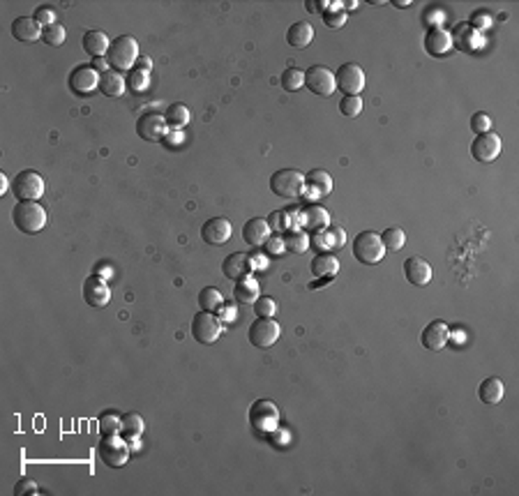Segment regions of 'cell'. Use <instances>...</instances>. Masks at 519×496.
I'll return each instance as SVG.
<instances>
[{
  "mask_svg": "<svg viewBox=\"0 0 519 496\" xmlns=\"http://www.w3.org/2000/svg\"><path fill=\"white\" fill-rule=\"evenodd\" d=\"M164 118H166L168 130H180V127H185L187 122L192 120V113H190V109H187L185 104L176 102V104H171V106L166 109Z\"/></svg>",
  "mask_w": 519,
  "mask_h": 496,
  "instance_id": "cell-33",
  "label": "cell"
},
{
  "mask_svg": "<svg viewBox=\"0 0 519 496\" xmlns=\"http://www.w3.org/2000/svg\"><path fill=\"white\" fill-rule=\"evenodd\" d=\"M10 190L19 201H37L44 194V178L37 171L25 169L16 173L14 180L10 183Z\"/></svg>",
  "mask_w": 519,
  "mask_h": 496,
  "instance_id": "cell-6",
  "label": "cell"
},
{
  "mask_svg": "<svg viewBox=\"0 0 519 496\" xmlns=\"http://www.w3.org/2000/svg\"><path fill=\"white\" fill-rule=\"evenodd\" d=\"M425 49H427V54H432L437 58L448 56L452 51L450 33H448L443 25H432V28L427 30V35H425Z\"/></svg>",
  "mask_w": 519,
  "mask_h": 496,
  "instance_id": "cell-19",
  "label": "cell"
},
{
  "mask_svg": "<svg viewBox=\"0 0 519 496\" xmlns=\"http://www.w3.org/2000/svg\"><path fill=\"white\" fill-rule=\"evenodd\" d=\"M166 132H168L166 118L157 111L144 113L139 120H136V134H139V139H144V141H162L166 137Z\"/></svg>",
  "mask_w": 519,
  "mask_h": 496,
  "instance_id": "cell-12",
  "label": "cell"
},
{
  "mask_svg": "<svg viewBox=\"0 0 519 496\" xmlns=\"http://www.w3.org/2000/svg\"><path fill=\"white\" fill-rule=\"evenodd\" d=\"M81 44H83V49H86V54L93 58H104L109 47H111L107 33H102V30H88V33L83 35Z\"/></svg>",
  "mask_w": 519,
  "mask_h": 496,
  "instance_id": "cell-29",
  "label": "cell"
},
{
  "mask_svg": "<svg viewBox=\"0 0 519 496\" xmlns=\"http://www.w3.org/2000/svg\"><path fill=\"white\" fill-rule=\"evenodd\" d=\"M448 342H450V328H448L445 321H441V319L427 324L423 335H420V344H423L425 349H430V351L445 349Z\"/></svg>",
  "mask_w": 519,
  "mask_h": 496,
  "instance_id": "cell-17",
  "label": "cell"
},
{
  "mask_svg": "<svg viewBox=\"0 0 519 496\" xmlns=\"http://www.w3.org/2000/svg\"><path fill=\"white\" fill-rule=\"evenodd\" d=\"M252 270H254V266H252V256L243 254V252H233V254H229L222 261L224 277H229V280H233V282H238V280H243V277H247Z\"/></svg>",
  "mask_w": 519,
  "mask_h": 496,
  "instance_id": "cell-20",
  "label": "cell"
},
{
  "mask_svg": "<svg viewBox=\"0 0 519 496\" xmlns=\"http://www.w3.org/2000/svg\"><path fill=\"white\" fill-rule=\"evenodd\" d=\"M254 312L258 319H272L277 312V305H275V300L268 298V295H261V298L254 302Z\"/></svg>",
  "mask_w": 519,
  "mask_h": 496,
  "instance_id": "cell-42",
  "label": "cell"
},
{
  "mask_svg": "<svg viewBox=\"0 0 519 496\" xmlns=\"http://www.w3.org/2000/svg\"><path fill=\"white\" fill-rule=\"evenodd\" d=\"M280 86L287 90V93H298L305 86V72L298 67H287L280 76Z\"/></svg>",
  "mask_w": 519,
  "mask_h": 496,
  "instance_id": "cell-34",
  "label": "cell"
},
{
  "mask_svg": "<svg viewBox=\"0 0 519 496\" xmlns=\"http://www.w3.org/2000/svg\"><path fill=\"white\" fill-rule=\"evenodd\" d=\"M83 300L90 307H107L109 300H111V289H109L107 280H102L100 275H90L86 282H83Z\"/></svg>",
  "mask_w": 519,
  "mask_h": 496,
  "instance_id": "cell-14",
  "label": "cell"
},
{
  "mask_svg": "<svg viewBox=\"0 0 519 496\" xmlns=\"http://www.w3.org/2000/svg\"><path fill=\"white\" fill-rule=\"evenodd\" d=\"M65 40H67V33H65L60 23H51L42 28V42L47 44V47H63Z\"/></svg>",
  "mask_w": 519,
  "mask_h": 496,
  "instance_id": "cell-39",
  "label": "cell"
},
{
  "mask_svg": "<svg viewBox=\"0 0 519 496\" xmlns=\"http://www.w3.org/2000/svg\"><path fill=\"white\" fill-rule=\"evenodd\" d=\"M5 190H8V178L5 173H0V194H5Z\"/></svg>",
  "mask_w": 519,
  "mask_h": 496,
  "instance_id": "cell-58",
  "label": "cell"
},
{
  "mask_svg": "<svg viewBox=\"0 0 519 496\" xmlns=\"http://www.w3.org/2000/svg\"><path fill=\"white\" fill-rule=\"evenodd\" d=\"M217 312H219V319H222V324H224V321H233V319H236V307L226 305V302L217 309Z\"/></svg>",
  "mask_w": 519,
  "mask_h": 496,
  "instance_id": "cell-52",
  "label": "cell"
},
{
  "mask_svg": "<svg viewBox=\"0 0 519 496\" xmlns=\"http://www.w3.org/2000/svg\"><path fill=\"white\" fill-rule=\"evenodd\" d=\"M284 247L289 249V252H296V254H302L307 252L309 247V234H305V231H287L284 234Z\"/></svg>",
  "mask_w": 519,
  "mask_h": 496,
  "instance_id": "cell-35",
  "label": "cell"
},
{
  "mask_svg": "<svg viewBox=\"0 0 519 496\" xmlns=\"http://www.w3.org/2000/svg\"><path fill=\"white\" fill-rule=\"evenodd\" d=\"M342 5L346 10H355V8H358V0H353V3H351V0H346V3H342Z\"/></svg>",
  "mask_w": 519,
  "mask_h": 496,
  "instance_id": "cell-60",
  "label": "cell"
},
{
  "mask_svg": "<svg viewBox=\"0 0 519 496\" xmlns=\"http://www.w3.org/2000/svg\"><path fill=\"white\" fill-rule=\"evenodd\" d=\"M501 148H503V141L498 134L494 132H485V134H478V139H473L471 144V157L476 159V162H494V159L501 155Z\"/></svg>",
  "mask_w": 519,
  "mask_h": 496,
  "instance_id": "cell-11",
  "label": "cell"
},
{
  "mask_svg": "<svg viewBox=\"0 0 519 496\" xmlns=\"http://www.w3.org/2000/svg\"><path fill=\"white\" fill-rule=\"evenodd\" d=\"M268 227L275 236H282L287 231H294V222H291L289 210H272L268 217Z\"/></svg>",
  "mask_w": 519,
  "mask_h": 496,
  "instance_id": "cell-36",
  "label": "cell"
},
{
  "mask_svg": "<svg viewBox=\"0 0 519 496\" xmlns=\"http://www.w3.org/2000/svg\"><path fill=\"white\" fill-rule=\"evenodd\" d=\"M323 238L328 243V249H340L346 245V234H344L342 227H333L330 231H323Z\"/></svg>",
  "mask_w": 519,
  "mask_h": 496,
  "instance_id": "cell-44",
  "label": "cell"
},
{
  "mask_svg": "<svg viewBox=\"0 0 519 496\" xmlns=\"http://www.w3.org/2000/svg\"><path fill=\"white\" fill-rule=\"evenodd\" d=\"M270 190L282 199H300L305 192V176L296 169H280L270 176Z\"/></svg>",
  "mask_w": 519,
  "mask_h": 496,
  "instance_id": "cell-5",
  "label": "cell"
},
{
  "mask_svg": "<svg viewBox=\"0 0 519 496\" xmlns=\"http://www.w3.org/2000/svg\"><path fill=\"white\" fill-rule=\"evenodd\" d=\"M280 335H282V328L275 319H258L256 317V321L247 330V339L252 342V346H256V349H268V346H272L277 339H280Z\"/></svg>",
  "mask_w": 519,
  "mask_h": 496,
  "instance_id": "cell-8",
  "label": "cell"
},
{
  "mask_svg": "<svg viewBox=\"0 0 519 496\" xmlns=\"http://www.w3.org/2000/svg\"><path fill=\"white\" fill-rule=\"evenodd\" d=\"M100 72L93 65H79L69 72V88L76 95H90L95 88H100Z\"/></svg>",
  "mask_w": 519,
  "mask_h": 496,
  "instance_id": "cell-13",
  "label": "cell"
},
{
  "mask_svg": "<svg viewBox=\"0 0 519 496\" xmlns=\"http://www.w3.org/2000/svg\"><path fill=\"white\" fill-rule=\"evenodd\" d=\"M305 86L314 95H319V98H330L337 88L335 72H330V69L323 65H311L307 72H305Z\"/></svg>",
  "mask_w": 519,
  "mask_h": 496,
  "instance_id": "cell-10",
  "label": "cell"
},
{
  "mask_svg": "<svg viewBox=\"0 0 519 496\" xmlns=\"http://www.w3.org/2000/svg\"><path fill=\"white\" fill-rule=\"evenodd\" d=\"M199 305H201V309H203V312H212V314H215L217 309L224 305V298H222V293H219L217 289L206 286L203 291L199 293Z\"/></svg>",
  "mask_w": 519,
  "mask_h": 496,
  "instance_id": "cell-37",
  "label": "cell"
},
{
  "mask_svg": "<svg viewBox=\"0 0 519 496\" xmlns=\"http://www.w3.org/2000/svg\"><path fill=\"white\" fill-rule=\"evenodd\" d=\"M404 277L413 286H427L432 282V266L420 256H411L404 261Z\"/></svg>",
  "mask_w": 519,
  "mask_h": 496,
  "instance_id": "cell-21",
  "label": "cell"
},
{
  "mask_svg": "<svg viewBox=\"0 0 519 496\" xmlns=\"http://www.w3.org/2000/svg\"><path fill=\"white\" fill-rule=\"evenodd\" d=\"M425 19H430V21H434V25H437L439 19H443V12H430V14H427Z\"/></svg>",
  "mask_w": 519,
  "mask_h": 496,
  "instance_id": "cell-57",
  "label": "cell"
},
{
  "mask_svg": "<svg viewBox=\"0 0 519 496\" xmlns=\"http://www.w3.org/2000/svg\"><path fill=\"white\" fill-rule=\"evenodd\" d=\"M148 83H151V76H148V72H144V69H132L127 76V86L136 90V93H141V90L148 88Z\"/></svg>",
  "mask_w": 519,
  "mask_h": 496,
  "instance_id": "cell-43",
  "label": "cell"
},
{
  "mask_svg": "<svg viewBox=\"0 0 519 496\" xmlns=\"http://www.w3.org/2000/svg\"><path fill=\"white\" fill-rule=\"evenodd\" d=\"M32 19H35L37 23L42 25H51V23H58L56 21V10L54 8H49V5H42V8H37L35 10V14H32Z\"/></svg>",
  "mask_w": 519,
  "mask_h": 496,
  "instance_id": "cell-48",
  "label": "cell"
},
{
  "mask_svg": "<svg viewBox=\"0 0 519 496\" xmlns=\"http://www.w3.org/2000/svg\"><path fill=\"white\" fill-rule=\"evenodd\" d=\"M95 275H100L102 277V280H107V277H111L113 275V270L111 268H109V266H102L100 270H97V273Z\"/></svg>",
  "mask_w": 519,
  "mask_h": 496,
  "instance_id": "cell-56",
  "label": "cell"
},
{
  "mask_svg": "<svg viewBox=\"0 0 519 496\" xmlns=\"http://www.w3.org/2000/svg\"><path fill=\"white\" fill-rule=\"evenodd\" d=\"M381 243H384V247L390 249V252H399L406 243V234L399 227H388L384 234H381Z\"/></svg>",
  "mask_w": 519,
  "mask_h": 496,
  "instance_id": "cell-38",
  "label": "cell"
},
{
  "mask_svg": "<svg viewBox=\"0 0 519 496\" xmlns=\"http://www.w3.org/2000/svg\"><path fill=\"white\" fill-rule=\"evenodd\" d=\"M471 130L476 132V134H485V132H489L492 130V118L485 111H478V113H473V118H471Z\"/></svg>",
  "mask_w": 519,
  "mask_h": 496,
  "instance_id": "cell-46",
  "label": "cell"
},
{
  "mask_svg": "<svg viewBox=\"0 0 519 496\" xmlns=\"http://www.w3.org/2000/svg\"><path fill=\"white\" fill-rule=\"evenodd\" d=\"M93 67H95L100 74H104L107 69H111V67H109V63H107V58H93Z\"/></svg>",
  "mask_w": 519,
  "mask_h": 496,
  "instance_id": "cell-54",
  "label": "cell"
},
{
  "mask_svg": "<svg viewBox=\"0 0 519 496\" xmlns=\"http://www.w3.org/2000/svg\"><path fill=\"white\" fill-rule=\"evenodd\" d=\"M37 487L35 482H32L30 478H23V480H19L16 485H14V496H25V494H37Z\"/></svg>",
  "mask_w": 519,
  "mask_h": 496,
  "instance_id": "cell-49",
  "label": "cell"
},
{
  "mask_svg": "<svg viewBox=\"0 0 519 496\" xmlns=\"http://www.w3.org/2000/svg\"><path fill=\"white\" fill-rule=\"evenodd\" d=\"M265 249H268L270 254H282V252H287V247H284V238H282V236H270L268 240H265Z\"/></svg>",
  "mask_w": 519,
  "mask_h": 496,
  "instance_id": "cell-50",
  "label": "cell"
},
{
  "mask_svg": "<svg viewBox=\"0 0 519 496\" xmlns=\"http://www.w3.org/2000/svg\"><path fill=\"white\" fill-rule=\"evenodd\" d=\"M222 319L215 317L212 312H197L192 319V337L199 344H215L222 335Z\"/></svg>",
  "mask_w": 519,
  "mask_h": 496,
  "instance_id": "cell-7",
  "label": "cell"
},
{
  "mask_svg": "<svg viewBox=\"0 0 519 496\" xmlns=\"http://www.w3.org/2000/svg\"><path fill=\"white\" fill-rule=\"evenodd\" d=\"M125 88H127L125 76L115 72V69H107V72L100 76V90L107 98H120V95L125 93Z\"/></svg>",
  "mask_w": 519,
  "mask_h": 496,
  "instance_id": "cell-30",
  "label": "cell"
},
{
  "mask_svg": "<svg viewBox=\"0 0 519 496\" xmlns=\"http://www.w3.org/2000/svg\"><path fill=\"white\" fill-rule=\"evenodd\" d=\"M314 40V28L307 21H298L287 30V42L294 49H307Z\"/></svg>",
  "mask_w": 519,
  "mask_h": 496,
  "instance_id": "cell-28",
  "label": "cell"
},
{
  "mask_svg": "<svg viewBox=\"0 0 519 496\" xmlns=\"http://www.w3.org/2000/svg\"><path fill=\"white\" fill-rule=\"evenodd\" d=\"M12 222L19 231L35 236L47 227V210L37 201H19L12 210Z\"/></svg>",
  "mask_w": 519,
  "mask_h": 496,
  "instance_id": "cell-2",
  "label": "cell"
},
{
  "mask_svg": "<svg viewBox=\"0 0 519 496\" xmlns=\"http://www.w3.org/2000/svg\"><path fill=\"white\" fill-rule=\"evenodd\" d=\"M231 234H233V227L226 217H212V220H208L203 227H201V238H203V243L212 245V247H219V245L229 243Z\"/></svg>",
  "mask_w": 519,
  "mask_h": 496,
  "instance_id": "cell-15",
  "label": "cell"
},
{
  "mask_svg": "<svg viewBox=\"0 0 519 496\" xmlns=\"http://www.w3.org/2000/svg\"><path fill=\"white\" fill-rule=\"evenodd\" d=\"M335 83L344 95H360L365 88V72L355 63H344L335 72Z\"/></svg>",
  "mask_w": 519,
  "mask_h": 496,
  "instance_id": "cell-9",
  "label": "cell"
},
{
  "mask_svg": "<svg viewBox=\"0 0 519 496\" xmlns=\"http://www.w3.org/2000/svg\"><path fill=\"white\" fill-rule=\"evenodd\" d=\"M311 273H314V277H319V280L328 282L330 277H335L337 273H340V261H337L335 254L321 252L311 259Z\"/></svg>",
  "mask_w": 519,
  "mask_h": 496,
  "instance_id": "cell-27",
  "label": "cell"
},
{
  "mask_svg": "<svg viewBox=\"0 0 519 496\" xmlns=\"http://www.w3.org/2000/svg\"><path fill=\"white\" fill-rule=\"evenodd\" d=\"M300 224L311 234H319V231H326L330 227V215L321 205H307L300 212Z\"/></svg>",
  "mask_w": 519,
  "mask_h": 496,
  "instance_id": "cell-25",
  "label": "cell"
},
{
  "mask_svg": "<svg viewBox=\"0 0 519 496\" xmlns=\"http://www.w3.org/2000/svg\"><path fill=\"white\" fill-rule=\"evenodd\" d=\"M258 298H261V289H258V282L252 275L236 282V286H233V300H236L238 305H254Z\"/></svg>",
  "mask_w": 519,
  "mask_h": 496,
  "instance_id": "cell-26",
  "label": "cell"
},
{
  "mask_svg": "<svg viewBox=\"0 0 519 496\" xmlns=\"http://www.w3.org/2000/svg\"><path fill=\"white\" fill-rule=\"evenodd\" d=\"M12 35H14L16 42L32 44V42L42 40V25L32 16H19L12 21Z\"/></svg>",
  "mask_w": 519,
  "mask_h": 496,
  "instance_id": "cell-24",
  "label": "cell"
},
{
  "mask_svg": "<svg viewBox=\"0 0 519 496\" xmlns=\"http://www.w3.org/2000/svg\"><path fill=\"white\" fill-rule=\"evenodd\" d=\"M309 243H314V247L321 249V252H328V243H326V238H323V231H319V234H311Z\"/></svg>",
  "mask_w": 519,
  "mask_h": 496,
  "instance_id": "cell-53",
  "label": "cell"
},
{
  "mask_svg": "<svg viewBox=\"0 0 519 496\" xmlns=\"http://www.w3.org/2000/svg\"><path fill=\"white\" fill-rule=\"evenodd\" d=\"M328 0H307V3H305V8H307V12H314V14H316V12H321V14H323V12H326L328 10Z\"/></svg>",
  "mask_w": 519,
  "mask_h": 496,
  "instance_id": "cell-51",
  "label": "cell"
},
{
  "mask_svg": "<svg viewBox=\"0 0 519 496\" xmlns=\"http://www.w3.org/2000/svg\"><path fill=\"white\" fill-rule=\"evenodd\" d=\"M97 455H100V460L107 464L109 469L125 466L129 460V446H127L125 436H120V434L102 436L100 443H97Z\"/></svg>",
  "mask_w": 519,
  "mask_h": 496,
  "instance_id": "cell-4",
  "label": "cell"
},
{
  "mask_svg": "<svg viewBox=\"0 0 519 496\" xmlns=\"http://www.w3.org/2000/svg\"><path fill=\"white\" fill-rule=\"evenodd\" d=\"M104 58L115 72H132L136 60H139V42L132 35L115 37Z\"/></svg>",
  "mask_w": 519,
  "mask_h": 496,
  "instance_id": "cell-1",
  "label": "cell"
},
{
  "mask_svg": "<svg viewBox=\"0 0 519 496\" xmlns=\"http://www.w3.org/2000/svg\"><path fill=\"white\" fill-rule=\"evenodd\" d=\"M340 111L342 115H346V118H358L362 113V100L360 95H344L340 100Z\"/></svg>",
  "mask_w": 519,
  "mask_h": 496,
  "instance_id": "cell-40",
  "label": "cell"
},
{
  "mask_svg": "<svg viewBox=\"0 0 519 496\" xmlns=\"http://www.w3.org/2000/svg\"><path fill=\"white\" fill-rule=\"evenodd\" d=\"M469 25L473 30H478V33H480V30H487V28H492V16L485 10H476V12H473Z\"/></svg>",
  "mask_w": 519,
  "mask_h": 496,
  "instance_id": "cell-47",
  "label": "cell"
},
{
  "mask_svg": "<svg viewBox=\"0 0 519 496\" xmlns=\"http://www.w3.org/2000/svg\"><path fill=\"white\" fill-rule=\"evenodd\" d=\"M353 256L358 259L362 266H374L386 256V247L381 243V236H376L374 231H360L353 238Z\"/></svg>",
  "mask_w": 519,
  "mask_h": 496,
  "instance_id": "cell-3",
  "label": "cell"
},
{
  "mask_svg": "<svg viewBox=\"0 0 519 496\" xmlns=\"http://www.w3.org/2000/svg\"><path fill=\"white\" fill-rule=\"evenodd\" d=\"M270 236H272V231L268 227V220H263V217H252V220L245 222L243 240L247 243L250 247H261Z\"/></svg>",
  "mask_w": 519,
  "mask_h": 496,
  "instance_id": "cell-23",
  "label": "cell"
},
{
  "mask_svg": "<svg viewBox=\"0 0 519 496\" xmlns=\"http://www.w3.org/2000/svg\"><path fill=\"white\" fill-rule=\"evenodd\" d=\"M452 37V49H462V51H478L483 47V35L478 30H473L469 23H457L455 30L450 33Z\"/></svg>",
  "mask_w": 519,
  "mask_h": 496,
  "instance_id": "cell-22",
  "label": "cell"
},
{
  "mask_svg": "<svg viewBox=\"0 0 519 496\" xmlns=\"http://www.w3.org/2000/svg\"><path fill=\"white\" fill-rule=\"evenodd\" d=\"M134 67H136V69H144V72H148V69H153V60H151V58H139Z\"/></svg>",
  "mask_w": 519,
  "mask_h": 496,
  "instance_id": "cell-55",
  "label": "cell"
},
{
  "mask_svg": "<svg viewBox=\"0 0 519 496\" xmlns=\"http://www.w3.org/2000/svg\"><path fill=\"white\" fill-rule=\"evenodd\" d=\"M321 16H323V23H326L328 28H333V30L344 28V23H346V12H344V10H326Z\"/></svg>",
  "mask_w": 519,
  "mask_h": 496,
  "instance_id": "cell-45",
  "label": "cell"
},
{
  "mask_svg": "<svg viewBox=\"0 0 519 496\" xmlns=\"http://www.w3.org/2000/svg\"><path fill=\"white\" fill-rule=\"evenodd\" d=\"M505 395V388H503V381L496 376H489L485 379L483 383H480L478 388V397L483 399L485 404H498Z\"/></svg>",
  "mask_w": 519,
  "mask_h": 496,
  "instance_id": "cell-31",
  "label": "cell"
},
{
  "mask_svg": "<svg viewBox=\"0 0 519 496\" xmlns=\"http://www.w3.org/2000/svg\"><path fill=\"white\" fill-rule=\"evenodd\" d=\"M144 429H146V422H144V418H141L139 414H125L122 416V425H120V434L125 436V439H129V441H139L141 439V434H144Z\"/></svg>",
  "mask_w": 519,
  "mask_h": 496,
  "instance_id": "cell-32",
  "label": "cell"
},
{
  "mask_svg": "<svg viewBox=\"0 0 519 496\" xmlns=\"http://www.w3.org/2000/svg\"><path fill=\"white\" fill-rule=\"evenodd\" d=\"M120 425H122V418L118 414H104L100 416L97 427H100L102 436H109V434H120Z\"/></svg>",
  "mask_w": 519,
  "mask_h": 496,
  "instance_id": "cell-41",
  "label": "cell"
},
{
  "mask_svg": "<svg viewBox=\"0 0 519 496\" xmlns=\"http://www.w3.org/2000/svg\"><path fill=\"white\" fill-rule=\"evenodd\" d=\"M333 192V176L323 169H311L305 176V192L302 196L309 199H323Z\"/></svg>",
  "mask_w": 519,
  "mask_h": 496,
  "instance_id": "cell-16",
  "label": "cell"
},
{
  "mask_svg": "<svg viewBox=\"0 0 519 496\" xmlns=\"http://www.w3.org/2000/svg\"><path fill=\"white\" fill-rule=\"evenodd\" d=\"M395 8H408V5H411V0H395Z\"/></svg>",
  "mask_w": 519,
  "mask_h": 496,
  "instance_id": "cell-59",
  "label": "cell"
},
{
  "mask_svg": "<svg viewBox=\"0 0 519 496\" xmlns=\"http://www.w3.org/2000/svg\"><path fill=\"white\" fill-rule=\"evenodd\" d=\"M277 416H280V411H277L275 404L268 402V399L254 402V407H252V411H250V420H252V425H254L256 429H261V431L275 429Z\"/></svg>",
  "mask_w": 519,
  "mask_h": 496,
  "instance_id": "cell-18",
  "label": "cell"
}]
</instances>
